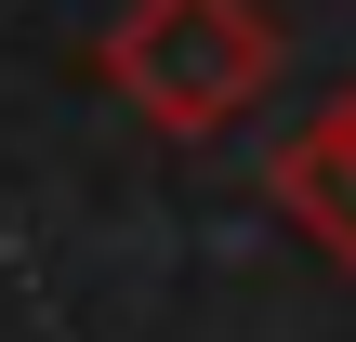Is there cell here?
<instances>
[{"label": "cell", "instance_id": "6da1fadb", "mask_svg": "<svg viewBox=\"0 0 356 342\" xmlns=\"http://www.w3.org/2000/svg\"><path fill=\"white\" fill-rule=\"evenodd\" d=\"M277 13L264 0H132L119 13V40H106V92L145 119V132H172V145H211V132H238L264 92H277Z\"/></svg>", "mask_w": 356, "mask_h": 342}, {"label": "cell", "instance_id": "7a4b0ae2", "mask_svg": "<svg viewBox=\"0 0 356 342\" xmlns=\"http://www.w3.org/2000/svg\"><path fill=\"white\" fill-rule=\"evenodd\" d=\"M264 185H277V211H291L330 264H356V92H330L317 119H291V132H277Z\"/></svg>", "mask_w": 356, "mask_h": 342}]
</instances>
